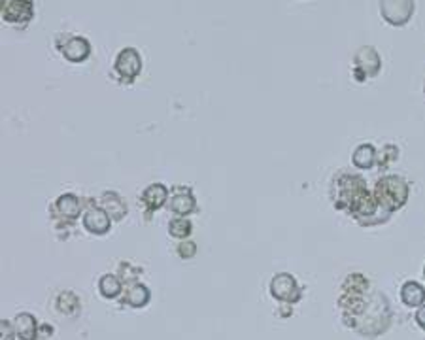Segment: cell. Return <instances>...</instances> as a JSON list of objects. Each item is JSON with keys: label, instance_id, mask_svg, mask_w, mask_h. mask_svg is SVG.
I'll return each mask as SVG.
<instances>
[{"label": "cell", "instance_id": "obj_1", "mask_svg": "<svg viewBox=\"0 0 425 340\" xmlns=\"http://www.w3.org/2000/svg\"><path fill=\"white\" fill-rule=\"evenodd\" d=\"M410 195V187L405 178L401 176H384L380 178L374 187V199L382 210L387 214H393L395 210L403 208Z\"/></svg>", "mask_w": 425, "mask_h": 340}, {"label": "cell", "instance_id": "obj_2", "mask_svg": "<svg viewBox=\"0 0 425 340\" xmlns=\"http://www.w3.org/2000/svg\"><path fill=\"white\" fill-rule=\"evenodd\" d=\"M142 72V55L134 47H125L114 63V74L121 84H132Z\"/></svg>", "mask_w": 425, "mask_h": 340}, {"label": "cell", "instance_id": "obj_3", "mask_svg": "<svg viewBox=\"0 0 425 340\" xmlns=\"http://www.w3.org/2000/svg\"><path fill=\"white\" fill-rule=\"evenodd\" d=\"M0 17L13 26H25L34 17L33 0H0Z\"/></svg>", "mask_w": 425, "mask_h": 340}, {"label": "cell", "instance_id": "obj_4", "mask_svg": "<svg viewBox=\"0 0 425 340\" xmlns=\"http://www.w3.org/2000/svg\"><path fill=\"white\" fill-rule=\"evenodd\" d=\"M382 70V57L371 46L361 47L353 57V78L365 82L366 78H376Z\"/></svg>", "mask_w": 425, "mask_h": 340}, {"label": "cell", "instance_id": "obj_5", "mask_svg": "<svg viewBox=\"0 0 425 340\" xmlns=\"http://www.w3.org/2000/svg\"><path fill=\"white\" fill-rule=\"evenodd\" d=\"M380 15L392 26H405L414 15V0H380Z\"/></svg>", "mask_w": 425, "mask_h": 340}, {"label": "cell", "instance_id": "obj_6", "mask_svg": "<svg viewBox=\"0 0 425 340\" xmlns=\"http://www.w3.org/2000/svg\"><path fill=\"white\" fill-rule=\"evenodd\" d=\"M270 295L278 301L297 302L301 299V288L293 276L288 275V272H281L270 280Z\"/></svg>", "mask_w": 425, "mask_h": 340}, {"label": "cell", "instance_id": "obj_7", "mask_svg": "<svg viewBox=\"0 0 425 340\" xmlns=\"http://www.w3.org/2000/svg\"><path fill=\"white\" fill-rule=\"evenodd\" d=\"M59 52L68 63H85L91 55V44L84 36H66L65 42L59 44Z\"/></svg>", "mask_w": 425, "mask_h": 340}, {"label": "cell", "instance_id": "obj_8", "mask_svg": "<svg viewBox=\"0 0 425 340\" xmlns=\"http://www.w3.org/2000/svg\"><path fill=\"white\" fill-rule=\"evenodd\" d=\"M82 223L87 233L91 235H106L108 231L111 229V216L106 212L102 206H89V208L84 212V217H82Z\"/></svg>", "mask_w": 425, "mask_h": 340}, {"label": "cell", "instance_id": "obj_9", "mask_svg": "<svg viewBox=\"0 0 425 340\" xmlns=\"http://www.w3.org/2000/svg\"><path fill=\"white\" fill-rule=\"evenodd\" d=\"M169 208L174 216L187 217L190 214H193L196 210V201L190 187L176 185V187L172 190V195H170Z\"/></svg>", "mask_w": 425, "mask_h": 340}, {"label": "cell", "instance_id": "obj_10", "mask_svg": "<svg viewBox=\"0 0 425 340\" xmlns=\"http://www.w3.org/2000/svg\"><path fill=\"white\" fill-rule=\"evenodd\" d=\"M167 199H169V190H167V185L157 182V183H151V185H148V187L142 191L140 203H142V206L146 208V212H157V210L167 203Z\"/></svg>", "mask_w": 425, "mask_h": 340}, {"label": "cell", "instance_id": "obj_11", "mask_svg": "<svg viewBox=\"0 0 425 340\" xmlns=\"http://www.w3.org/2000/svg\"><path fill=\"white\" fill-rule=\"evenodd\" d=\"M53 210H57L61 217H65L68 222H74L76 217H79L82 203H79V199L74 195V193H63V195L55 201V204H53Z\"/></svg>", "mask_w": 425, "mask_h": 340}, {"label": "cell", "instance_id": "obj_12", "mask_svg": "<svg viewBox=\"0 0 425 340\" xmlns=\"http://www.w3.org/2000/svg\"><path fill=\"white\" fill-rule=\"evenodd\" d=\"M401 301L408 308H419L425 304V288L418 281H405L401 288Z\"/></svg>", "mask_w": 425, "mask_h": 340}, {"label": "cell", "instance_id": "obj_13", "mask_svg": "<svg viewBox=\"0 0 425 340\" xmlns=\"http://www.w3.org/2000/svg\"><path fill=\"white\" fill-rule=\"evenodd\" d=\"M378 161V151L373 144H360L353 150L352 163L355 169L360 170H369L373 169L374 164Z\"/></svg>", "mask_w": 425, "mask_h": 340}, {"label": "cell", "instance_id": "obj_14", "mask_svg": "<svg viewBox=\"0 0 425 340\" xmlns=\"http://www.w3.org/2000/svg\"><path fill=\"white\" fill-rule=\"evenodd\" d=\"M13 327H15V333L21 340H36V337H38L36 320H34V316L26 314V312H21V314L15 316Z\"/></svg>", "mask_w": 425, "mask_h": 340}, {"label": "cell", "instance_id": "obj_15", "mask_svg": "<svg viewBox=\"0 0 425 340\" xmlns=\"http://www.w3.org/2000/svg\"><path fill=\"white\" fill-rule=\"evenodd\" d=\"M100 206H102L114 219H118V222L127 216V204H125L123 199H121L118 193H114V191L102 193V196H100Z\"/></svg>", "mask_w": 425, "mask_h": 340}, {"label": "cell", "instance_id": "obj_16", "mask_svg": "<svg viewBox=\"0 0 425 340\" xmlns=\"http://www.w3.org/2000/svg\"><path fill=\"white\" fill-rule=\"evenodd\" d=\"M150 301V289L146 288L144 284H134L132 288L127 291V302L132 308H142Z\"/></svg>", "mask_w": 425, "mask_h": 340}, {"label": "cell", "instance_id": "obj_17", "mask_svg": "<svg viewBox=\"0 0 425 340\" xmlns=\"http://www.w3.org/2000/svg\"><path fill=\"white\" fill-rule=\"evenodd\" d=\"M98 291L106 299H116L121 293V284L114 275H105L98 281Z\"/></svg>", "mask_w": 425, "mask_h": 340}, {"label": "cell", "instance_id": "obj_18", "mask_svg": "<svg viewBox=\"0 0 425 340\" xmlns=\"http://www.w3.org/2000/svg\"><path fill=\"white\" fill-rule=\"evenodd\" d=\"M191 231H193V225H191L187 217L176 216L169 223V233L174 236V238H185V236L191 235Z\"/></svg>", "mask_w": 425, "mask_h": 340}, {"label": "cell", "instance_id": "obj_19", "mask_svg": "<svg viewBox=\"0 0 425 340\" xmlns=\"http://www.w3.org/2000/svg\"><path fill=\"white\" fill-rule=\"evenodd\" d=\"M178 254L182 255L183 259H191V257L196 254L195 242H191V240H187V242H182L180 246H178Z\"/></svg>", "mask_w": 425, "mask_h": 340}, {"label": "cell", "instance_id": "obj_20", "mask_svg": "<svg viewBox=\"0 0 425 340\" xmlns=\"http://www.w3.org/2000/svg\"><path fill=\"white\" fill-rule=\"evenodd\" d=\"M0 327H2V340H13V337L17 334L15 333V327H12V323H10V321L2 320Z\"/></svg>", "mask_w": 425, "mask_h": 340}, {"label": "cell", "instance_id": "obj_21", "mask_svg": "<svg viewBox=\"0 0 425 340\" xmlns=\"http://www.w3.org/2000/svg\"><path fill=\"white\" fill-rule=\"evenodd\" d=\"M416 323L425 331V304L424 307H419L418 312H416Z\"/></svg>", "mask_w": 425, "mask_h": 340}, {"label": "cell", "instance_id": "obj_22", "mask_svg": "<svg viewBox=\"0 0 425 340\" xmlns=\"http://www.w3.org/2000/svg\"><path fill=\"white\" fill-rule=\"evenodd\" d=\"M424 276H425V267H424Z\"/></svg>", "mask_w": 425, "mask_h": 340}, {"label": "cell", "instance_id": "obj_23", "mask_svg": "<svg viewBox=\"0 0 425 340\" xmlns=\"http://www.w3.org/2000/svg\"><path fill=\"white\" fill-rule=\"evenodd\" d=\"M424 91H425V84H424Z\"/></svg>", "mask_w": 425, "mask_h": 340}]
</instances>
